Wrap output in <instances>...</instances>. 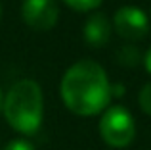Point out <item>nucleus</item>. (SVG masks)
Masks as SVG:
<instances>
[{"label":"nucleus","instance_id":"6","mask_svg":"<svg viewBox=\"0 0 151 150\" xmlns=\"http://www.w3.org/2000/svg\"><path fill=\"white\" fill-rule=\"evenodd\" d=\"M111 31H113L111 19L103 12H96V14H92L84 21V25H82V37H84L86 44L94 46V48H100V46L109 42Z\"/></svg>","mask_w":151,"mask_h":150},{"label":"nucleus","instance_id":"4","mask_svg":"<svg viewBox=\"0 0 151 150\" xmlns=\"http://www.w3.org/2000/svg\"><path fill=\"white\" fill-rule=\"evenodd\" d=\"M111 25L117 31L119 37L126 39V41L134 42L140 41L147 35L149 31V19L145 15L144 10L136 6H121L117 12L113 14Z\"/></svg>","mask_w":151,"mask_h":150},{"label":"nucleus","instance_id":"1","mask_svg":"<svg viewBox=\"0 0 151 150\" xmlns=\"http://www.w3.org/2000/svg\"><path fill=\"white\" fill-rule=\"evenodd\" d=\"M61 100L77 116H98L109 106L111 83L107 71L94 60H78L63 73Z\"/></svg>","mask_w":151,"mask_h":150},{"label":"nucleus","instance_id":"3","mask_svg":"<svg viewBox=\"0 0 151 150\" xmlns=\"http://www.w3.org/2000/svg\"><path fill=\"white\" fill-rule=\"evenodd\" d=\"M100 135L111 148H126L136 137V121L124 106H107L100 117Z\"/></svg>","mask_w":151,"mask_h":150},{"label":"nucleus","instance_id":"5","mask_svg":"<svg viewBox=\"0 0 151 150\" xmlns=\"http://www.w3.org/2000/svg\"><path fill=\"white\" fill-rule=\"evenodd\" d=\"M21 17L37 31H48L58 23L59 8L55 0H23Z\"/></svg>","mask_w":151,"mask_h":150},{"label":"nucleus","instance_id":"2","mask_svg":"<svg viewBox=\"0 0 151 150\" xmlns=\"http://www.w3.org/2000/svg\"><path fill=\"white\" fill-rule=\"evenodd\" d=\"M2 114L6 121L23 135H35L42 123L44 96L42 89L33 79H21L4 94Z\"/></svg>","mask_w":151,"mask_h":150},{"label":"nucleus","instance_id":"10","mask_svg":"<svg viewBox=\"0 0 151 150\" xmlns=\"http://www.w3.org/2000/svg\"><path fill=\"white\" fill-rule=\"evenodd\" d=\"M2 150H35V146L27 139H14V141H10Z\"/></svg>","mask_w":151,"mask_h":150},{"label":"nucleus","instance_id":"7","mask_svg":"<svg viewBox=\"0 0 151 150\" xmlns=\"http://www.w3.org/2000/svg\"><path fill=\"white\" fill-rule=\"evenodd\" d=\"M115 58H117V62L121 66H124V68H136L138 64L144 62V54H142V50L138 48L134 42H126V44L119 46Z\"/></svg>","mask_w":151,"mask_h":150},{"label":"nucleus","instance_id":"8","mask_svg":"<svg viewBox=\"0 0 151 150\" xmlns=\"http://www.w3.org/2000/svg\"><path fill=\"white\" fill-rule=\"evenodd\" d=\"M63 2L78 12H88V10H96L103 0H63Z\"/></svg>","mask_w":151,"mask_h":150},{"label":"nucleus","instance_id":"14","mask_svg":"<svg viewBox=\"0 0 151 150\" xmlns=\"http://www.w3.org/2000/svg\"><path fill=\"white\" fill-rule=\"evenodd\" d=\"M0 12H2V6H0Z\"/></svg>","mask_w":151,"mask_h":150},{"label":"nucleus","instance_id":"12","mask_svg":"<svg viewBox=\"0 0 151 150\" xmlns=\"http://www.w3.org/2000/svg\"><path fill=\"white\" fill-rule=\"evenodd\" d=\"M122 94H124L122 85H111V96H122Z\"/></svg>","mask_w":151,"mask_h":150},{"label":"nucleus","instance_id":"9","mask_svg":"<svg viewBox=\"0 0 151 150\" xmlns=\"http://www.w3.org/2000/svg\"><path fill=\"white\" fill-rule=\"evenodd\" d=\"M138 102H140V108L144 110L147 116H151V83L142 87L140 94H138Z\"/></svg>","mask_w":151,"mask_h":150},{"label":"nucleus","instance_id":"11","mask_svg":"<svg viewBox=\"0 0 151 150\" xmlns=\"http://www.w3.org/2000/svg\"><path fill=\"white\" fill-rule=\"evenodd\" d=\"M142 64H144L145 71L151 73V46H149L147 50H145V54H144V62H142Z\"/></svg>","mask_w":151,"mask_h":150},{"label":"nucleus","instance_id":"13","mask_svg":"<svg viewBox=\"0 0 151 150\" xmlns=\"http://www.w3.org/2000/svg\"><path fill=\"white\" fill-rule=\"evenodd\" d=\"M2 106H4V94H2V89H0V114H2Z\"/></svg>","mask_w":151,"mask_h":150}]
</instances>
